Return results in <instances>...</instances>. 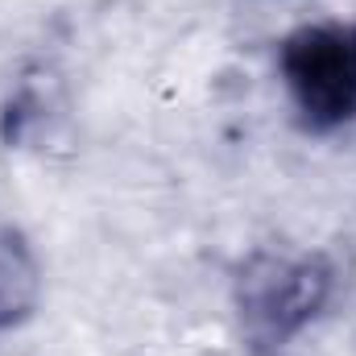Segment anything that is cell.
Wrapping results in <instances>:
<instances>
[{
    "label": "cell",
    "mask_w": 356,
    "mask_h": 356,
    "mask_svg": "<svg viewBox=\"0 0 356 356\" xmlns=\"http://www.w3.org/2000/svg\"><path fill=\"white\" fill-rule=\"evenodd\" d=\"M323 290H327V277L315 266H273L249 294V315L269 340H282L315 315V307L323 302Z\"/></svg>",
    "instance_id": "2"
},
{
    "label": "cell",
    "mask_w": 356,
    "mask_h": 356,
    "mask_svg": "<svg viewBox=\"0 0 356 356\" xmlns=\"http://www.w3.org/2000/svg\"><path fill=\"white\" fill-rule=\"evenodd\" d=\"M21 286L29 290V269L17 261L13 249H0V319H13V315L25 307Z\"/></svg>",
    "instance_id": "3"
},
{
    "label": "cell",
    "mask_w": 356,
    "mask_h": 356,
    "mask_svg": "<svg viewBox=\"0 0 356 356\" xmlns=\"http://www.w3.org/2000/svg\"><path fill=\"white\" fill-rule=\"evenodd\" d=\"M282 75L311 129L356 120V25H307L286 38Z\"/></svg>",
    "instance_id": "1"
}]
</instances>
